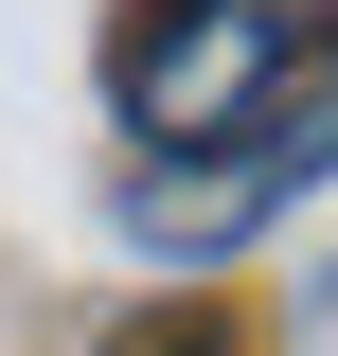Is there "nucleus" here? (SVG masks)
<instances>
[{"instance_id": "nucleus-3", "label": "nucleus", "mask_w": 338, "mask_h": 356, "mask_svg": "<svg viewBox=\"0 0 338 356\" xmlns=\"http://www.w3.org/2000/svg\"><path fill=\"white\" fill-rule=\"evenodd\" d=\"M125 356H214V339H178V321H143V339H125Z\"/></svg>"}, {"instance_id": "nucleus-1", "label": "nucleus", "mask_w": 338, "mask_h": 356, "mask_svg": "<svg viewBox=\"0 0 338 356\" xmlns=\"http://www.w3.org/2000/svg\"><path fill=\"white\" fill-rule=\"evenodd\" d=\"M285 36H303V0H178V18H143V36H125V125L143 143L232 125V107L285 72Z\"/></svg>"}, {"instance_id": "nucleus-2", "label": "nucleus", "mask_w": 338, "mask_h": 356, "mask_svg": "<svg viewBox=\"0 0 338 356\" xmlns=\"http://www.w3.org/2000/svg\"><path fill=\"white\" fill-rule=\"evenodd\" d=\"M321 161H338V107H267V125H250V161H214V178H143V196H125V232H143V250H232V232H250L285 178H321Z\"/></svg>"}]
</instances>
